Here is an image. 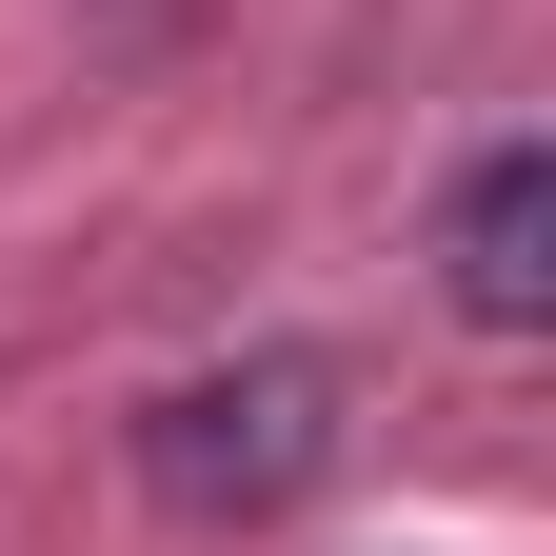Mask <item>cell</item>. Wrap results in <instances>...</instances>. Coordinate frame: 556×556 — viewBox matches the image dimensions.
<instances>
[{
  "instance_id": "cell-1",
  "label": "cell",
  "mask_w": 556,
  "mask_h": 556,
  "mask_svg": "<svg viewBox=\"0 0 556 556\" xmlns=\"http://www.w3.org/2000/svg\"><path fill=\"white\" fill-rule=\"evenodd\" d=\"M338 477V378L318 358H199L179 397H139V497L239 536V517H299Z\"/></svg>"
},
{
  "instance_id": "cell-2",
  "label": "cell",
  "mask_w": 556,
  "mask_h": 556,
  "mask_svg": "<svg viewBox=\"0 0 556 556\" xmlns=\"http://www.w3.org/2000/svg\"><path fill=\"white\" fill-rule=\"evenodd\" d=\"M438 299L477 338H536L556 318V160H536V139H477V160H457V199H438Z\"/></svg>"
}]
</instances>
